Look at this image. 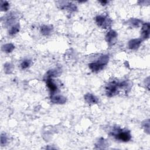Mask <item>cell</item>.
I'll return each instance as SVG.
<instances>
[{
    "label": "cell",
    "instance_id": "cell-1",
    "mask_svg": "<svg viewBox=\"0 0 150 150\" xmlns=\"http://www.w3.org/2000/svg\"><path fill=\"white\" fill-rule=\"evenodd\" d=\"M129 86L130 84L126 81L123 82H116L115 81L110 82L106 87L107 96L108 97L114 96L118 93L120 89H128Z\"/></svg>",
    "mask_w": 150,
    "mask_h": 150
},
{
    "label": "cell",
    "instance_id": "cell-2",
    "mask_svg": "<svg viewBox=\"0 0 150 150\" xmlns=\"http://www.w3.org/2000/svg\"><path fill=\"white\" fill-rule=\"evenodd\" d=\"M109 57L108 55H102L96 62L91 63L89 65V68L94 72H97L102 70L108 63Z\"/></svg>",
    "mask_w": 150,
    "mask_h": 150
},
{
    "label": "cell",
    "instance_id": "cell-3",
    "mask_svg": "<svg viewBox=\"0 0 150 150\" xmlns=\"http://www.w3.org/2000/svg\"><path fill=\"white\" fill-rule=\"evenodd\" d=\"M111 135L116 139L123 142H128L131 138V135L129 131L118 128L114 129L111 132Z\"/></svg>",
    "mask_w": 150,
    "mask_h": 150
},
{
    "label": "cell",
    "instance_id": "cell-4",
    "mask_svg": "<svg viewBox=\"0 0 150 150\" xmlns=\"http://www.w3.org/2000/svg\"><path fill=\"white\" fill-rule=\"evenodd\" d=\"M96 22L97 25L102 28L107 29L111 27L112 21L107 15H98L96 18Z\"/></svg>",
    "mask_w": 150,
    "mask_h": 150
},
{
    "label": "cell",
    "instance_id": "cell-5",
    "mask_svg": "<svg viewBox=\"0 0 150 150\" xmlns=\"http://www.w3.org/2000/svg\"><path fill=\"white\" fill-rule=\"evenodd\" d=\"M117 33L115 31H110L106 36V40L109 45H113L117 40Z\"/></svg>",
    "mask_w": 150,
    "mask_h": 150
},
{
    "label": "cell",
    "instance_id": "cell-6",
    "mask_svg": "<svg viewBox=\"0 0 150 150\" xmlns=\"http://www.w3.org/2000/svg\"><path fill=\"white\" fill-rule=\"evenodd\" d=\"M142 42L141 39H134L131 40L128 43V47L130 49L136 50L140 46Z\"/></svg>",
    "mask_w": 150,
    "mask_h": 150
},
{
    "label": "cell",
    "instance_id": "cell-7",
    "mask_svg": "<svg viewBox=\"0 0 150 150\" xmlns=\"http://www.w3.org/2000/svg\"><path fill=\"white\" fill-rule=\"evenodd\" d=\"M149 23H145L143 25L142 27V32H141V36L143 40H147L149 37Z\"/></svg>",
    "mask_w": 150,
    "mask_h": 150
},
{
    "label": "cell",
    "instance_id": "cell-8",
    "mask_svg": "<svg viewBox=\"0 0 150 150\" xmlns=\"http://www.w3.org/2000/svg\"><path fill=\"white\" fill-rule=\"evenodd\" d=\"M51 102L54 104H64L66 102V99L63 96H54L52 95L51 97Z\"/></svg>",
    "mask_w": 150,
    "mask_h": 150
},
{
    "label": "cell",
    "instance_id": "cell-9",
    "mask_svg": "<svg viewBox=\"0 0 150 150\" xmlns=\"http://www.w3.org/2000/svg\"><path fill=\"white\" fill-rule=\"evenodd\" d=\"M85 99L89 104H97L99 102L98 99L91 93H87L85 96Z\"/></svg>",
    "mask_w": 150,
    "mask_h": 150
},
{
    "label": "cell",
    "instance_id": "cell-10",
    "mask_svg": "<svg viewBox=\"0 0 150 150\" xmlns=\"http://www.w3.org/2000/svg\"><path fill=\"white\" fill-rule=\"evenodd\" d=\"M46 85L48 88L49 89L51 94L52 93V95H53V93L58 90L57 86L56 85V84L52 81V80L50 78H48L46 80Z\"/></svg>",
    "mask_w": 150,
    "mask_h": 150
},
{
    "label": "cell",
    "instance_id": "cell-11",
    "mask_svg": "<svg viewBox=\"0 0 150 150\" xmlns=\"http://www.w3.org/2000/svg\"><path fill=\"white\" fill-rule=\"evenodd\" d=\"M52 30L53 28L51 25H43L41 27V32L42 35L48 36L51 33Z\"/></svg>",
    "mask_w": 150,
    "mask_h": 150
},
{
    "label": "cell",
    "instance_id": "cell-12",
    "mask_svg": "<svg viewBox=\"0 0 150 150\" xmlns=\"http://www.w3.org/2000/svg\"><path fill=\"white\" fill-rule=\"evenodd\" d=\"M141 22L142 21L138 20V19H130V20L128 21L129 25L136 28L138 27Z\"/></svg>",
    "mask_w": 150,
    "mask_h": 150
},
{
    "label": "cell",
    "instance_id": "cell-13",
    "mask_svg": "<svg viewBox=\"0 0 150 150\" xmlns=\"http://www.w3.org/2000/svg\"><path fill=\"white\" fill-rule=\"evenodd\" d=\"M61 73V71L60 70H58V69H55V70H49L47 74H48V77L49 78H52V77H56L59 76Z\"/></svg>",
    "mask_w": 150,
    "mask_h": 150
},
{
    "label": "cell",
    "instance_id": "cell-14",
    "mask_svg": "<svg viewBox=\"0 0 150 150\" xmlns=\"http://www.w3.org/2000/svg\"><path fill=\"white\" fill-rule=\"evenodd\" d=\"M65 3H66V4H63V7L62 8L69 10L72 11H76V10L77 9L76 7L75 6L74 4H72L71 3L66 2Z\"/></svg>",
    "mask_w": 150,
    "mask_h": 150
},
{
    "label": "cell",
    "instance_id": "cell-15",
    "mask_svg": "<svg viewBox=\"0 0 150 150\" xmlns=\"http://www.w3.org/2000/svg\"><path fill=\"white\" fill-rule=\"evenodd\" d=\"M20 24H17L16 25H15L14 26H13L11 29L9 31V33L10 35H14L15 34H16L19 31H20Z\"/></svg>",
    "mask_w": 150,
    "mask_h": 150
},
{
    "label": "cell",
    "instance_id": "cell-16",
    "mask_svg": "<svg viewBox=\"0 0 150 150\" xmlns=\"http://www.w3.org/2000/svg\"><path fill=\"white\" fill-rule=\"evenodd\" d=\"M15 48V46L12 44H7L3 46V50L7 52V53H10Z\"/></svg>",
    "mask_w": 150,
    "mask_h": 150
},
{
    "label": "cell",
    "instance_id": "cell-17",
    "mask_svg": "<svg viewBox=\"0 0 150 150\" xmlns=\"http://www.w3.org/2000/svg\"><path fill=\"white\" fill-rule=\"evenodd\" d=\"M31 61L29 59H25L24 61H23L21 64V67L22 69H27L29 67V66L31 65Z\"/></svg>",
    "mask_w": 150,
    "mask_h": 150
},
{
    "label": "cell",
    "instance_id": "cell-18",
    "mask_svg": "<svg viewBox=\"0 0 150 150\" xmlns=\"http://www.w3.org/2000/svg\"><path fill=\"white\" fill-rule=\"evenodd\" d=\"M10 7V4L7 1H1V10L2 11H7Z\"/></svg>",
    "mask_w": 150,
    "mask_h": 150
},
{
    "label": "cell",
    "instance_id": "cell-19",
    "mask_svg": "<svg viewBox=\"0 0 150 150\" xmlns=\"http://www.w3.org/2000/svg\"><path fill=\"white\" fill-rule=\"evenodd\" d=\"M7 142V137L5 134H2L1 136V144L2 146L5 145Z\"/></svg>",
    "mask_w": 150,
    "mask_h": 150
},
{
    "label": "cell",
    "instance_id": "cell-20",
    "mask_svg": "<svg viewBox=\"0 0 150 150\" xmlns=\"http://www.w3.org/2000/svg\"><path fill=\"white\" fill-rule=\"evenodd\" d=\"M12 66L9 63H7L4 65V69H5V72L7 73H10L11 71H12Z\"/></svg>",
    "mask_w": 150,
    "mask_h": 150
},
{
    "label": "cell",
    "instance_id": "cell-21",
    "mask_svg": "<svg viewBox=\"0 0 150 150\" xmlns=\"http://www.w3.org/2000/svg\"><path fill=\"white\" fill-rule=\"evenodd\" d=\"M100 3L103 5H105L108 3V1H100Z\"/></svg>",
    "mask_w": 150,
    "mask_h": 150
}]
</instances>
